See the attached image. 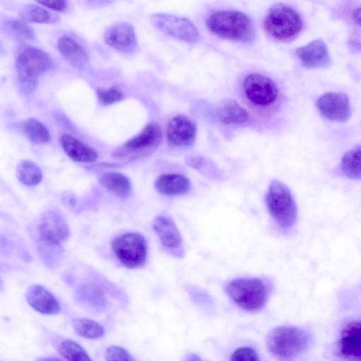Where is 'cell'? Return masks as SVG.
I'll return each mask as SVG.
<instances>
[{
    "instance_id": "30",
    "label": "cell",
    "mask_w": 361,
    "mask_h": 361,
    "mask_svg": "<svg viewBox=\"0 0 361 361\" xmlns=\"http://www.w3.org/2000/svg\"><path fill=\"white\" fill-rule=\"evenodd\" d=\"M20 16L26 23H43L50 21L51 18V14L45 8L35 4L25 6L20 11Z\"/></svg>"
},
{
    "instance_id": "2",
    "label": "cell",
    "mask_w": 361,
    "mask_h": 361,
    "mask_svg": "<svg viewBox=\"0 0 361 361\" xmlns=\"http://www.w3.org/2000/svg\"><path fill=\"white\" fill-rule=\"evenodd\" d=\"M310 336L304 329L282 326L272 329L268 334L267 345L275 356L288 360L304 351L309 345Z\"/></svg>"
},
{
    "instance_id": "28",
    "label": "cell",
    "mask_w": 361,
    "mask_h": 361,
    "mask_svg": "<svg viewBox=\"0 0 361 361\" xmlns=\"http://www.w3.org/2000/svg\"><path fill=\"white\" fill-rule=\"evenodd\" d=\"M60 354L68 361H92L85 349L72 340H64L59 347Z\"/></svg>"
},
{
    "instance_id": "10",
    "label": "cell",
    "mask_w": 361,
    "mask_h": 361,
    "mask_svg": "<svg viewBox=\"0 0 361 361\" xmlns=\"http://www.w3.org/2000/svg\"><path fill=\"white\" fill-rule=\"evenodd\" d=\"M317 108L324 117L336 122H345L351 114L349 98L342 92H329L323 94L317 101Z\"/></svg>"
},
{
    "instance_id": "37",
    "label": "cell",
    "mask_w": 361,
    "mask_h": 361,
    "mask_svg": "<svg viewBox=\"0 0 361 361\" xmlns=\"http://www.w3.org/2000/svg\"><path fill=\"white\" fill-rule=\"evenodd\" d=\"M183 361H202V360L198 355L190 353L186 356Z\"/></svg>"
},
{
    "instance_id": "19",
    "label": "cell",
    "mask_w": 361,
    "mask_h": 361,
    "mask_svg": "<svg viewBox=\"0 0 361 361\" xmlns=\"http://www.w3.org/2000/svg\"><path fill=\"white\" fill-rule=\"evenodd\" d=\"M152 226L165 247L177 249L181 246V235L176 224L170 217L164 215L157 216L153 221Z\"/></svg>"
},
{
    "instance_id": "17",
    "label": "cell",
    "mask_w": 361,
    "mask_h": 361,
    "mask_svg": "<svg viewBox=\"0 0 361 361\" xmlns=\"http://www.w3.org/2000/svg\"><path fill=\"white\" fill-rule=\"evenodd\" d=\"M25 297L28 304L42 314L54 315L60 312L61 307L58 300L40 285L30 286L26 291Z\"/></svg>"
},
{
    "instance_id": "6",
    "label": "cell",
    "mask_w": 361,
    "mask_h": 361,
    "mask_svg": "<svg viewBox=\"0 0 361 361\" xmlns=\"http://www.w3.org/2000/svg\"><path fill=\"white\" fill-rule=\"evenodd\" d=\"M269 214L281 228L291 227L297 219V207L290 191L279 180H273L266 195Z\"/></svg>"
},
{
    "instance_id": "14",
    "label": "cell",
    "mask_w": 361,
    "mask_h": 361,
    "mask_svg": "<svg viewBox=\"0 0 361 361\" xmlns=\"http://www.w3.org/2000/svg\"><path fill=\"white\" fill-rule=\"evenodd\" d=\"M196 134L195 123L185 116H176L168 123L166 137L168 142L173 146L188 147L192 145L195 142Z\"/></svg>"
},
{
    "instance_id": "18",
    "label": "cell",
    "mask_w": 361,
    "mask_h": 361,
    "mask_svg": "<svg viewBox=\"0 0 361 361\" xmlns=\"http://www.w3.org/2000/svg\"><path fill=\"white\" fill-rule=\"evenodd\" d=\"M60 142L67 156L75 161L92 163L98 158V154L94 149L71 135H62Z\"/></svg>"
},
{
    "instance_id": "34",
    "label": "cell",
    "mask_w": 361,
    "mask_h": 361,
    "mask_svg": "<svg viewBox=\"0 0 361 361\" xmlns=\"http://www.w3.org/2000/svg\"><path fill=\"white\" fill-rule=\"evenodd\" d=\"M230 361H259V358L252 348L240 347L232 353Z\"/></svg>"
},
{
    "instance_id": "33",
    "label": "cell",
    "mask_w": 361,
    "mask_h": 361,
    "mask_svg": "<svg viewBox=\"0 0 361 361\" xmlns=\"http://www.w3.org/2000/svg\"><path fill=\"white\" fill-rule=\"evenodd\" d=\"M105 358L106 361H135L124 348L118 345L109 346L106 350Z\"/></svg>"
},
{
    "instance_id": "12",
    "label": "cell",
    "mask_w": 361,
    "mask_h": 361,
    "mask_svg": "<svg viewBox=\"0 0 361 361\" xmlns=\"http://www.w3.org/2000/svg\"><path fill=\"white\" fill-rule=\"evenodd\" d=\"M161 138L159 126L155 123H149L139 134L128 140L123 148L126 152L133 154V156L146 155L158 147Z\"/></svg>"
},
{
    "instance_id": "22",
    "label": "cell",
    "mask_w": 361,
    "mask_h": 361,
    "mask_svg": "<svg viewBox=\"0 0 361 361\" xmlns=\"http://www.w3.org/2000/svg\"><path fill=\"white\" fill-rule=\"evenodd\" d=\"M100 184L113 195L121 199L128 198L132 191L130 179L118 172H108L99 177Z\"/></svg>"
},
{
    "instance_id": "16",
    "label": "cell",
    "mask_w": 361,
    "mask_h": 361,
    "mask_svg": "<svg viewBox=\"0 0 361 361\" xmlns=\"http://www.w3.org/2000/svg\"><path fill=\"white\" fill-rule=\"evenodd\" d=\"M295 54L303 66L321 68L331 64V57L326 43L320 39H314L296 49Z\"/></svg>"
},
{
    "instance_id": "21",
    "label": "cell",
    "mask_w": 361,
    "mask_h": 361,
    "mask_svg": "<svg viewBox=\"0 0 361 361\" xmlns=\"http://www.w3.org/2000/svg\"><path fill=\"white\" fill-rule=\"evenodd\" d=\"M59 52L74 66L82 68L88 61V55L81 44L68 36L59 37L57 42Z\"/></svg>"
},
{
    "instance_id": "23",
    "label": "cell",
    "mask_w": 361,
    "mask_h": 361,
    "mask_svg": "<svg viewBox=\"0 0 361 361\" xmlns=\"http://www.w3.org/2000/svg\"><path fill=\"white\" fill-rule=\"evenodd\" d=\"M220 121L225 125L241 124L249 120V114L237 102L231 100L225 103L219 110Z\"/></svg>"
},
{
    "instance_id": "25",
    "label": "cell",
    "mask_w": 361,
    "mask_h": 361,
    "mask_svg": "<svg viewBox=\"0 0 361 361\" xmlns=\"http://www.w3.org/2000/svg\"><path fill=\"white\" fill-rule=\"evenodd\" d=\"M16 176L22 183L27 186L38 185L43 177L40 168L29 160H23L18 164Z\"/></svg>"
},
{
    "instance_id": "11",
    "label": "cell",
    "mask_w": 361,
    "mask_h": 361,
    "mask_svg": "<svg viewBox=\"0 0 361 361\" xmlns=\"http://www.w3.org/2000/svg\"><path fill=\"white\" fill-rule=\"evenodd\" d=\"M38 231L40 238L47 244L59 245L70 234L67 221L58 212H46L40 218Z\"/></svg>"
},
{
    "instance_id": "31",
    "label": "cell",
    "mask_w": 361,
    "mask_h": 361,
    "mask_svg": "<svg viewBox=\"0 0 361 361\" xmlns=\"http://www.w3.org/2000/svg\"><path fill=\"white\" fill-rule=\"evenodd\" d=\"M7 29L13 34L32 40L35 38L32 29L24 20L11 19L6 23Z\"/></svg>"
},
{
    "instance_id": "27",
    "label": "cell",
    "mask_w": 361,
    "mask_h": 361,
    "mask_svg": "<svg viewBox=\"0 0 361 361\" xmlns=\"http://www.w3.org/2000/svg\"><path fill=\"white\" fill-rule=\"evenodd\" d=\"M24 131L27 138L35 144H46L51 136L48 128L36 118H30L24 124Z\"/></svg>"
},
{
    "instance_id": "1",
    "label": "cell",
    "mask_w": 361,
    "mask_h": 361,
    "mask_svg": "<svg viewBox=\"0 0 361 361\" xmlns=\"http://www.w3.org/2000/svg\"><path fill=\"white\" fill-rule=\"evenodd\" d=\"M206 25L212 32L224 39L247 43L255 37V28L250 18L238 11L214 12L207 17Z\"/></svg>"
},
{
    "instance_id": "4",
    "label": "cell",
    "mask_w": 361,
    "mask_h": 361,
    "mask_svg": "<svg viewBox=\"0 0 361 361\" xmlns=\"http://www.w3.org/2000/svg\"><path fill=\"white\" fill-rule=\"evenodd\" d=\"M226 291L239 307L247 311L261 309L269 295L267 283L259 278L233 280L227 284Z\"/></svg>"
},
{
    "instance_id": "15",
    "label": "cell",
    "mask_w": 361,
    "mask_h": 361,
    "mask_svg": "<svg viewBox=\"0 0 361 361\" xmlns=\"http://www.w3.org/2000/svg\"><path fill=\"white\" fill-rule=\"evenodd\" d=\"M104 41L110 47L124 53L133 51L137 46L134 27L126 22L109 26L104 32Z\"/></svg>"
},
{
    "instance_id": "35",
    "label": "cell",
    "mask_w": 361,
    "mask_h": 361,
    "mask_svg": "<svg viewBox=\"0 0 361 361\" xmlns=\"http://www.w3.org/2000/svg\"><path fill=\"white\" fill-rule=\"evenodd\" d=\"M38 3L44 6L57 11H62L67 7V2L66 1H38Z\"/></svg>"
},
{
    "instance_id": "13",
    "label": "cell",
    "mask_w": 361,
    "mask_h": 361,
    "mask_svg": "<svg viewBox=\"0 0 361 361\" xmlns=\"http://www.w3.org/2000/svg\"><path fill=\"white\" fill-rule=\"evenodd\" d=\"M338 354L349 361H361V319L349 322L338 341Z\"/></svg>"
},
{
    "instance_id": "3",
    "label": "cell",
    "mask_w": 361,
    "mask_h": 361,
    "mask_svg": "<svg viewBox=\"0 0 361 361\" xmlns=\"http://www.w3.org/2000/svg\"><path fill=\"white\" fill-rule=\"evenodd\" d=\"M266 32L279 41H289L302 30L303 23L300 15L289 5L279 3L272 6L264 20Z\"/></svg>"
},
{
    "instance_id": "36",
    "label": "cell",
    "mask_w": 361,
    "mask_h": 361,
    "mask_svg": "<svg viewBox=\"0 0 361 361\" xmlns=\"http://www.w3.org/2000/svg\"><path fill=\"white\" fill-rule=\"evenodd\" d=\"M352 16L354 21L361 26V6L353 11Z\"/></svg>"
},
{
    "instance_id": "20",
    "label": "cell",
    "mask_w": 361,
    "mask_h": 361,
    "mask_svg": "<svg viewBox=\"0 0 361 361\" xmlns=\"http://www.w3.org/2000/svg\"><path fill=\"white\" fill-rule=\"evenodd\" d=\"M157 191L166 195H180L190 189V181L185 176L177 173H165L159 176L154 183Z\"/></svg>"
},
{
    "instance_id": "5",
    "label": "cell",
    "mask_w": 361,
    "mask_h": 361,
    "mask_svg": "<svg viewBox=\"0 0 361 361\" xmlns=\"http://www.w3.org/2000/svg\"><path fill=\"white\" fill-rule=\"evenodd\" d=\"M53 66L54 62L47 52L32 47L24 49L16 63L18 79L27 91L35 90L39 76Z\"/></svg>"
},
{
    "instance_id": "9",
    "label": "cell",
    "mask_w": 361,
    "mask_h": 361,
    "mask_svg": "<svg viewBox=\"0 0 361 361\" xmlns=\"http://www.w3.org/2000/svg\"><path fill=\"white\" fill-rule=\"evenodd\" d=\"M152 22L165 34L188 43H194L199 38L197 27L185 18L168 13H155L152 16Z\"/></svg>"
},
{
    "instance_id": "32",
    "label": "cell",
    "mask_w": 361,
    "mask_h": 361,
    "mask_svg": "<svg viewBox=\"0 0 361 361\" xmlns=\"http://www.w3.org/2000/svg\"><path fill=\"white\" fill-rule=\"evenodd\" d=\"M97 95L99 101L104 105L112 104L123 98L121 90L116 87H111L109 89H99L97 90Z\"/></svg>"
},
{
    "instance_id": "7",
    "label": "cell",
    "mask_w": 361,
    "mask_h": 361,
    "mask_svg": "<svg viewBox=\"0 0 361 361\" xmlns=\"http://www.w3.org/2000/svg\"><path fill=\"white\" fill-rule=\"evenodd\" d=\"M111 248L118 260L128 268L139 267L146 261V240L138 233L128 232L117 235L112 241Z\"/></svg>"
},
{
    "instance_id": "38",
    "label": "cell",
    "mask_w": 361,
    "mask_h": 361,
    "mask_svg": "<svg viewBox=\"0 0 361 361\" xmlns=\"http://www.w3.org/2000/svg\"><path fill=\"white\" fill-rule=\"evenodd\" d=\"M35 361H62L61 360L54 357H39Z\"/></svg>"
},
{
    "instance_id": "29",
    "label": "cell",
    "mask_w": 361,
    "mask_h": 361,
    "mask_svg": "<svg viewBox=\"0 0 361 361\" xmlns=\"http://www.w3.org/2000/svg\"><path fill=\"white\" fill-rule=\"evenodd\" d=\"M78 297L80 301L94 307H102L105 303L103 292L94 284H85L78 290Z\"/></svg>"
},
{
    "instance_id": "24",
    "label": "cell",
    "mask_w": 361,
    "mask_h": 361,
    "mask_svg": "<svg viewBox=\"0 0 361 361\" xmlns=\"http://www.w3.org/2000/svg\"><path fill=\"white\" fill-rule=\"evenodd\" d=\"M343 175L354 180L361 179V145H357L345 153L341 161Z\"/></svg>"
},
{
    "instance_id": "26",
    "label": "cell",
    "mask_w": 361,
    "mask_h": 361,
    "mask_svg": "<svg viewBox=\"0 0 361 361\" xmlns=\"http://www.w3.org/2000/svg\"><path fill=\"white\" fill-rule=\"evenodd\" d=\"M75 331L88 339H98L104 334V327L97 322L90 319H74L72 322Z\"/></svg>"
},
{
    "instance_id": "8",
    "label": "cell",
    "mask_w": 361,
    "mask_h": 361,
    "mask_svg": "<svg viewBox=\"0 0 361 361\" xmlns=\"http://www.w3.org/2000/svg\"><path fill=\"white\" fill-rule=\"evenodd\" d=\"M247 99L258 106H268L274 104L279 96L276 84L269 78L259 73L247 75L243 82Z\"/></svg>"
}]
</instances>
